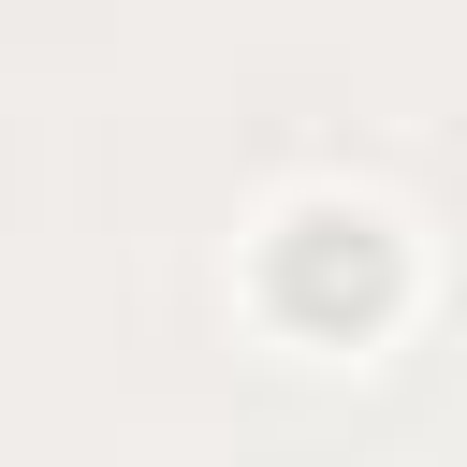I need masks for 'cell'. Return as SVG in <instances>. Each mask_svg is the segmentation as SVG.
Returning a JSON list of instances; mask_svg holds the SVG:
<instances>
[{
  "label": "cell",
  "instance_id": "1",
  "mask_svg": "<svg viewBox=\"0 0 467 467\" xmlns=\"http://www.w3.org/2000/svg\"><path fill=\"white\" fill-rule=\"evenodd\" d=\"M306 234H321V248H292V306H379V248H365V234L336 248V219H306Z\"/></svg>",
  "mask_w": 467,
  "mask_h": 467
}]
</instances>
